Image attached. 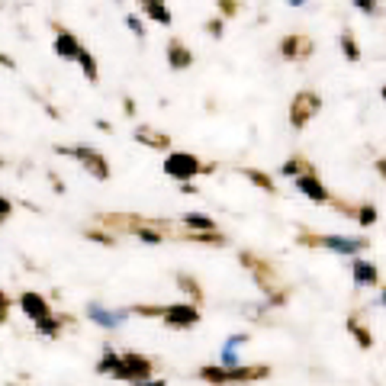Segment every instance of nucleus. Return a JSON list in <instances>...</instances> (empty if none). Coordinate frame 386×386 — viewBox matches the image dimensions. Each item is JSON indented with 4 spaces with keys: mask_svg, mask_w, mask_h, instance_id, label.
Returning <instances> with one entry per match:
<instances>
[{
    "mask_svg": "<svg viewBox=\"0 0 386 386\" xmlns=\"http://www.w3.org/2000/svg\"><path fill=\"white\" fill-rule=\"evenodd\" d=\"M10 210H13V206H10V200H4V197H0V216H7Z\"/></svg>",
    "mask_w": 386,
    "mask_h": 386,
    "instance_id": "nucleus-27",
    "label": "nucleus"
},
{
    "mask_svg": "<svg viewBox=\"0 0 386 386\" xmlns=\"http://www.w3.org/2000/svg\"><path fill=\"white\" fill-rule=\"evenodd\" d=\"M264 367H203L200 371V377L210 380V383H238V380H257V377H264Z\"/></svg>",
    "mask_w": 386,
    "mask_h": 386,
    "instance_id": "nucleus-1",
    "label": "nucleus"
},
{
    "mask_svg": "<svg viewBox=\"0 0 386 386\" xmlns=\"http://www.w3.org/2000/svg\"><path fill=\"white\" fill-rule=\"evenodd\" d=\"M300 171H303V165H300V161H287V165H283V174H296V177H300Z\"/></svg>",
    "mask_w": 386,
    "mask_h": 386,
    "instance_id": "nucleus-24",
    "label": "nucleus"
},
{
    "mask_svg": "<svg viewBox=\"0 0 386 386\" xmlns=\"http://www.w3.org/2000/svg\"><path fill=\"white\" fill-rule=\"evenodd\" d=\"M341 49H345V55H348L351 61L361 58V52H357V42H354V36H351V32H345V36H341Z\"/></svg>",
    "mask_w": 386,
    "mask_h": 386,
    "instance_id": "nucleus-17",
    "label": "nucleus"
},
{
    "mask_svg": "<svg viewBox=\"0 0 386 386\" xmlns=\"http://www.w3.org/2000/svg\"><path fill=\"white\" fill-rule=\"evenodd\" d=\"M139 238H145V242H152V245L161 242V235L155 232V229H139Z\"/></svg>",
    "mask_w": 386,
    "mask_h": 386,
    "instance_id": "nucleus-22",
    "label": "nucleus"
},
{
    "mask_svg": "<svg viewBox=\"0 0 386 386\" xmlns=\"http://www.w3.org/2000/svg\"><path fill=\"white\" fill-rule=\"evenodd\" d=\"M319 245L338 251V255H357L364 248V238H335V235H328V238H319Z\"/></svg>",
    "mask_w": 386,
    "mask_h": 386,
    "instance_id": "nucleus-8",
    "label": "nucleus"
},
{
    "mask_svg": "<svg viewBox=\"0 0 386 386\" xmlns=\"http://www.w3.org/2000/svg\"><path fill=\"white\" fill-rule=\"evenodd\" d=\"M354 281H357V287H373L380 281L377 267L367 264V261H354Z\"/></svg>",
    "mask_w": 386,
    "mask_h": 386,
    "instance_id": "nucleus-13",
    "label": "nucleus"
},
{
    "mask_svg": "<svg viewBox=\"0 0 386 386\" xmlns=\"http://www.w3.org/2000/svg\"><path fill=\"white\" fill-rule=\"evenodd\" d=\"M87 316L94 319V322H100V326L103 328H116V326H122V322H126V312H103L100 309V306H87Z\"/></svg>",
    "mask_w": 386,
    "mask_h": 386,
    "instance_id": "nucleus-11",
    "label": "nucleus"
},
{
    "mask_svg": "<svg viewBox=\"0 0 386 386\" xmlns=\"http://www.w3.org/2000/svg\"><path fill=\"white\" fill-rule=\"evenodd\" d=\"M184 222H187V226H193V229H206V232H212V229H216V226H212V219H206V216H187Z\"/></svg>",
    "mask_w": 386,
    "mask_h": 386,
    "instance_id": "nucleus-19",
    "label": "nucleus"
},
{
    "mask_svg": "<svg viewBox=\"0 0 386 386\" xmlns=\"http://www.w3.org/2000/svg\"><path fill=\"white\" fill-rule=\"evenodd\" d=\"M136 139L145 145H158V148H165L167 145V136H155V132H148V129H136Z\"/></svg>",
    "mask_w": 386,
    "mask_h": 386,
    "instance_id": "nucleus-14",
    "label": "nucleus"
},
{
    "mask_svg": "<svg viewBox=\"0 0 386 386\" xmlns=\"http://www.w3.org/2000/svg\"><path fill=\"white\" fill-rule=\"evenodd\" d=\"M136 386H167L165 380H142V383H136Z\"/></svg>",
    "mask_w": 386,
    "mask_h": 386,
    "instance_id": "nucleus-28",
    "label": "nucleus"
},
{
    "mask_svg": "<svg viewBox=\"0 0 386 386\" xmlns=\"http://www.w3.org/2000/svg\"><path fill=\"white\" fill-rule=\"evenodd\" d=\"M36 328H39V332H46L49 338L58 335V322H55V319H42V322H36Z\"/></svg>",
    "mask_w": 386,
    "mask_h": 386,
    "instance_id": "nucleus-21",
    "label": "nucleus"
},
{
    "mask_svg": "<svg viewBox=\"0 0 386 386\" xmlns=\"http://www.w3.org/2000/svg\"><path fill=\"white\" fill-rule=\"evenodd\" d=\"M148 373H152V364L145 361L142 354H126V357H120V371H116V377L132 380V383H142Z\"/></svg>",
    "mask_w": 386,
    "mask_h": 386,
    "instance_id": "nucleus-4",
    "label": "nucleus"
},
{
    "mask_svg": "<svg viewBox=\"0 0 386 386\" xmlns=\"http://www.w3.org/2000/svg\"><path fill=\"white\" fill-rule=\"evenodd\" d=\"M129 30H132V32H139V36H142V26H139V20H136V16H129Z\"/></svg>",
    "mask_w": 386,
    "mask_h": 386,
    "instance_id": "nucleus-26",
    "label": "nucleus"
},
{
    "mask_svg": "<svg viewBox=\"0 0 386 386\" xmlns=\"http://www.w3.org/2000/svg\"><path fill=\"white\" fill-rule=\"evenodd\" d=\"M97 371H100V373H113V377H116V371H120V357H116V354H110V351H106Z\"/></svg>",
    "mask_w": 386,
    "mask_h": 386,
    "instance_id": "nucleus-16",
    "label": "nucleus"
},
{
    "mask_svg": "<svg viewBox=\"0 0 386 386\" xmlns=\"http://www.w3.org/2000/svg\"><path fill=\"white\" fill-rule=\"evenodd\" d=\"M55 52H58L61 58H71V61H75L77 55L84 52V49H81V42H77L71 32H58V39H55Z\"/></svg>",
    "mask_w": 386,
    "mask_h": 386,
    "instance_id": "nucleus-10",
    "label": "nucleus"
},
{
    "mask_svg": "<svg viewBox=\"0 0 386 386\" xmlns=\"http://www.w3.org/2000/svg\"><path fill=\"white\" fill-rule=\"evenodd\" d=\"M197 171H200V161L190 152H171L165 158V174L174 177V181H187V177H193Z\"/></svg>",
    "mask_w": 386,
    "mask_h": 386,
    "instance_id": "nucleus-2",
    "label": "nucleus"
},
{
    "mask_svg": "<svg viewBox=\"0 0 386 386\" xmlns=\"http://www.w3.org/2000/svg\"><path fill=\"white\" fill-rule=\"evenodd\" d=\"M312 113H319V97H316V94H309V91H303L300 97L293 100L290 120H293V126H296V129H303L306 122H309V116H312Z\"/></svg>",
    "mask_w": 386,
    "mask_h": 386,
    "instance_id": "nucleus-5",
    "label": "nucleus"
},
{
    "mask_svg": "<svg viewBox=\"0 0 386 386\" xmlns=\"http://www.w3.org/2000/svg\"><path fill=\"white\" fill-rule=\"evenodd\" d=\"M167 61H171V68H177V71H181V68H190V61H193V55H190L187 49H184L181 42H177V39H174V42L167 46Z\"/></svg>",
    "mask_w": 386,
    "mask_h": 386,
    "instance_id": "nucleus-12",
    "label": "nucleus"
},
{
    "mask_svg": "<svg viewBox=\"0 0 386 386\" xmlns=\"http://www.w3.org/2000/svg\"><path fill=\"white\" fill-rule=\"evenodd\" d=\"M161 316H165V326H171V328H190V326H197L200 312L193 306H171Z\"/></svg>",
    "mask_w": 386,
    "mask_h": 386,
    "instance_id": "nucleus-6",
    "label": "nucleus"
},
{
    "mask_svg": "<svg viewBox=\"0 0 386 386\" xmlns=\"http://www.w3.org/2000/svg\"><path fill=\"white\" fill-rule=\"evenodd\" d=\"M248 177L257 184V187H267V190H271V181H267L264 174H257V171H248Z\"/></svg>",
    "mask_w": 386,
    "mask_h": 386,
    "instance_id": "nucleus-25",
    "label": "nucleus"
},
{
    "mask_svg": "<svg viewBox=\"0 0 386 386\" xmlns=\"http://www.w3.org/2000/svg\"><path fill=\"white\" fill-rule=\"evenodd\" d=\"M300 46H306L303 39H296V36H293V39H283V58H293Z\"/></svg>",
    "mask_w": 386,
    "mask_h": 386,
    "instance_id": "nucleus-20",
    "label": "nucleus"
},
{
    "mask_svg": "<svg viewBox=\"0 0 386 386\" xmlns=\"http://www.w3.org/2000/svg\"><path fill=\"white\" fill-rule=\"evenodd\" d=\"M58 152L77 158L94 177H97V181H106V174H110V171H106V161L100 158V152H94V148H58Z\"/></svg>",
    "mask_w": 386,
    "mask_h": 386,
    "instance_id": "nucleus-3",
    "label": "nucleus"
},
{
    "mask_svg": "<svg viewBox=\"0 0 386 386\" xmlns=\"http://www.w3.org/2000/svg\"><path fill=\"white\" fill-rule=\"evenodd\" d=\"M145 13L152 16V20H158V23H171V10L167 7H158V4H145Z\"/></svg>",
    "mask_w": 386,
    "mask_h": 386,
    "instance_id": "nucleus-15",
    "label": "nucleus"
},
{
    "mask_svg": "<svg viewBox=\"0 0 386 386\" xmlns=\"http://www.w3.org/2000/svg\"><path fill=\"white\" fill-rule=\"evenodd\" d=\"M296 187L303 190L309 200H316V203H322V200H328V193H326V187L319 184V177H312V174H300L296 177Z\"/></svg>",
    "mask_w": 386,
    "mask_h": 386,
    "instance_id": "nucleus-9",
    "label": "nucleus"
},
{
    "mask_svg": "<svg viewBox=\"0 0 386 386\" xmlns=\"http://www.w3.org/2000/svg\"><path fill=\"white\" fill-rule=\"evenodd\" d=\"M77 61H81V65H84V71H87V77H91V81H97V61H94L87 52H81V55H77Z\"/></svg>",
    "mask_w": 386,
    "mask_h": 386,
    "instance_id": "nucleus-18",
    "label": "nucleus"
},
{
    "mask_svg": "<svg viewBox=\"0 0 386 386\" xmlns=\"http://www.w3.org/2000/svg\"><path fill=\"white\" fill-rule=\"evenodd\" d=\"M373 219H377V210H371V206H364V210H361V226H371Z\"/></svg>",
    "mask_w": 386,
    "mask_h": 386,
    "instance_id": "nucleus-23",
    "label": "nucleus"
},
{
    "mask_svg": "<svg viewBox=\"0 0 386 386\" xmlns=\"http://www.w3.org/2000/svg\"><path fill=\"white\" fill-rule=\"evenodd\" d=\"M20 306H23V312L30 319H36V322L49 319V303L39 293H23V296H20Z\"/></svg>",
    "mask_w": 386,
    "mask_h": 386,
    "instance_id": "nucleus-7",
    "label": "nucleus"
}]
</instances>
